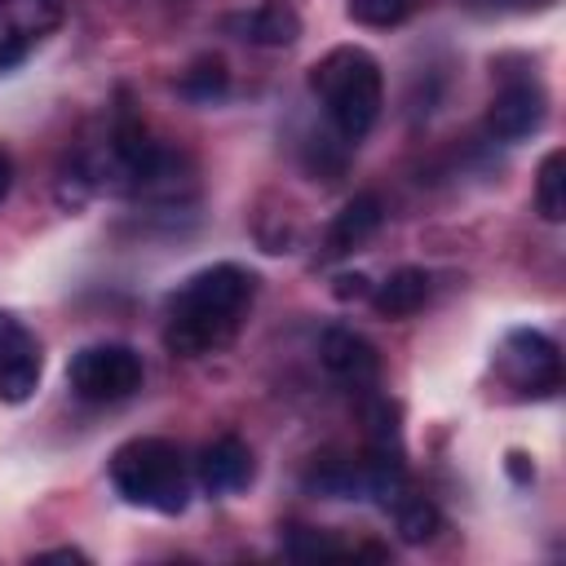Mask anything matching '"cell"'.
<instances>
[{"instance_id": "obj_1", "label": "cell", "mask_w": 566, "mask_h": 566, "mask_svg": "<svg viewBox=\"0 0 566 566\" xmlns=\"http://www.w3.org/2000/svg\"><path fill=\"white\" fill-rule=\"evenodd\" d=\"M256 296V274L234 265V261H217L195 270L172 296H168V327H164V345L177 358H203L221 345L234 340V332L243 327L248 310Z\"/></svg>"}, {"instance_id": "obj_2", "label": "cell", "mask_w": 566, "mask_h": 566, "mask_svg": "<svg viewBox=\"0 0 566 566\" xmlns=\"http://www.w3.org/2000/svg\"><path fill=\"white\" fill-rule=\"evenodd\" d=\"M310 93L323 102L332 128L345 142H363L385 106L380 62L358 44H336L310 66Z\"/></svg>"}, {"instance_id": "obj_3", "label": "cell", "mask_w": 566, "mask_h": 566, "mask_svg": "<svg viewBox=\"0 0 566 566\" xmlns=\"http://www.w3.org/2000/svg\"><path fill=\"white\" fill-rule=\"evenodd\" d=\"M111 486L119 500L150 513H181L190 504V469L168 438H128L111 455Z\"/></svg>"}, {"instance_id": "obj_4", "label": "cell", "mask_w": 566, "mask_h": 566, "mask_svg": "<svg viewBox=\"0 0 566 566\" xmlns=\"http://www.w3.org/2000/svg\"><path fill=\"white\" fill-rule=\"evenodd\" d=\"M142 376H146L142 354L115 340L84 345L80 354H71V367H66V385L84 402H124L142 389Z\"/></svg>"}, {"instance_id": "obj_5", "label": "cell", "mask_w": 566, "mask_h": 566, "mask_svg": "<svg viewBox=\"0 0 566 566\" xmlns=\"http://www.w3.org/2000/svg\"><path fill=\"white\" fill-rule=\"evenodd\" d=\"M500 376L522 398H553L562 389V354L544 332L517 327L500 345Z\"/></svg>"}, {"instance_id": "obj_6", "label": "cell", "mask_w": 566, "mask_h": 566, "mask_svg": "<svg viewBox=\"0 0 566 566\" xmlns=\"http://www.w3.org/2000/svg\"><path fill=\"white\" fill-rule=\"evenodd\" d=\"M66 18L62 0H0V71L22 66Z\"/></svg>"}, {"instance_id": "obj_7", "label": "cell", "mask_w": 566, "mask_h": 566, "mask_svg": "<svg viewBox=\"0 0 566 566\" xmlns=\"http://www.w3.org/2000/svg\"><path fill=\"white\" fill-rule=\"evenodd\" d=\"M548 119V93L535 75H517V80H504L500 93L491 97V111H486V133L500 137V142H526L531 133H539Z\"/></svg>"}, {"instance_id": "obj_8", "label": "cell", "mask_w": 566, "mask_h": 566, "mask_svg": "<svg viewBox=\"0 0 566 566\" xmlns=\"http://www.w3.org/2000/svg\"><path fill=\"white\" fill-rule=\"evenodd\" d=\"M40 340L18 314L0 310V402H27L40 389Z\"/></svg>"}, {"instance_id": "obj_9", "label": "cell", "mask_w": 566, "mask_h": 566, "mask_svg": "<svg viewBox=\"0 0 566 566\" xmlns=\"http://www.w3.org/2000/svg\"><path fill=\"white\" fill-rule=\"evenodd\" d=\"M217 27L252 49H287L301 40V18L292 4H252V9H230L217 18Z\"/></svg>"}, {"instance_id": "obj_10", "label": "cell", "mask_w": 566, "mask_h": 566, "mask_svg": "<svg viewBox=\"0 0 566 566\" xmlns=\"http://www.w3.org/2000/svg\"><path fill=\"white\" fill-rule=\"evenodd\" d=\"M318 358L323 367L340 380V385H354V389H367L376 385L380 376V354L367 336H358L354 327H327L318 336Z\"/></svg>"}, {"instance_id": "obj_11", "label": "cell", "mask_w": 566, "mask_h": 566, "mask_svg": "<svg viewBox=\"0 0 566 566\" xmlns=\"http://www.w3.org/2000/svg\"><path fill=\"white\" fill-rule=\"evenodd\" d=\"M195 478H199V486L208 495H234V491H243L256 478V460H252V451H248L243 438L226 433V438H217V442H208L199 451Z\"/></svg>"}, {"instance_id": "obj_12", "label": "cell", "mask_w": 566, "mask_h": 566, "mask_svg": "<svg viewBox=\"0 0 566 566\" xmlns=\"http://www.w3.org/2000/svg\"><path fill=\"white\" fill-rule=\"evenodd\" d=\"M380 221H385V208H380V199L371 195V190H363V195H354L336 217H332V226H327V239H323V256L332 261V256H345V252H354V248H363L376 230H380Z\"/></svg>"}, {"instance_id": "obj_13", "label": "cell", "mask_w": 566, "mask_h": 566, "mask_svg": "<svg viewBox=\"0 0 566 566\" xmlns=\"http://www.w3.org/2000/svg\"><path fill=\"white\" fill-rule=\"evenodd\" d=\"M429 292H433V279H429V270H420V265H402V270H394L385 283H376L371 287V310L380 314V318H411V314H420L424 310V301H429Z\"/></svg>"}, {"instance_id": "obj_14", "label": "cell", "mask_w": 566, "mask_h": 566, "mask_svg": "<svg viewBox=\"0 0 566 566\" xmlns=\"http://www.w3.org/2000/svg\"><path fill=\"white\" fill-rule=\"evenodd\" d=\"M305 486L327 500H367V460H318L305 473Z\"/></svg>"}, {"instance_id": "obj_15", "label": "cell", "mask_w": 566, "mask_h": 566, "mask_svg": "<svg viewBox=\"0 0 566 566\" xmlns=\"http://www.w3.org/2000/svg\"><path fill=\"white\" fill-rule=\"evenodd\" d=\"M389 513H394V526H398V539H402V544H429V539L442 531L438 504H433L429 495L411 491V486L389 504Z\"/></svg>"}, {"instance_id": "obj_16", "label": "cell", "mask_w": 566, "mask_h": 566, "mask_svg": "<svg viewBox=\"0 0 566 566\" xmlns=\"http://www.w3.org/2000/svg\"><path fill=\"white\" fill-rule=\"evenodd\" d=\"M226 88H230V71H226L221 57H199V62H190V66L177 75V93H181L186 102H195V106L221 102Z\"/></svg>"}, {"instance_id": "obj_17", "label": "cell", "mask_w": 566, "mask_h": 566, "mask_svg": "<svg viewBox=\"0 0 566 566\" xmlns=\"http://www.w3.org/2000/svg\"><path fill=\"white\" fill-rule=\"evenodd\" d=\"M535 208L553 226L566 217V150H548L539 159V172H535Z\"/></svg>"}, {"instance_id": "obj_18", "label": "cell", "mask_w": 566, "mask_h": 566, "mask_svg": "<svg viewBox=\"0 0 566 566\" xmlns=\"http://www.w3.org/2000/svg\"><path fill=\"white\" fill-rule=\"evenodd\" d=\"M363 420H367V438H371V451L376 455H398L402 460V433H398V407L389 398H371L363 407Z\"/></svg>"}, {"instance_id": "obj_19", "label": "cell", "mask_w": 566, "mask_h": 566, "mask_svg": "<svg viewBox=\"0 0 566 566\" xmlns=\"http://www.w3.org/2000/svg\"><path fill=\"white\" fill-rule=\"evenodd\" d=\"M283 553L296 557V562H332V557H349V548L340 539H332L327 531H314V526H292L287 539H283Z\"/></svg>"}, {"instance_id": "obj_20", "label": "cell", "mask_w": 566, "mask_h": 566, "mask_svg": "<svg viewBox=\"0 0 566 566\" xmlns=\"http://www.w3.org/2000/svg\"><path fill=\"white\" fill-rule=\"evenodd\" d=\"M420 9V0H349L345 13L358 27H398L402 18H411Z\"/></svg>"}, {"instance_id": "obj_21", "label": "cell", "mask_w": 566, "mask_h": 566, "mask_svg": "<svg viewBox=\"0 0 566 566\" xmlns=\"http://www.w3.org/2000/svg\"><path fill=\"white\" fill-rule=\"evenodd\" d=\"M332 292H336V301H367L371 296V283L363 274H340Z\"/></svg>"}, {"instance_id": "obj_22", "label": "cell", "mask_w": 566, "mask_h": 566, "mask_svg": "<svg viewBox=\"0 0 566 566\" xmlns=\"http://www.w3.org/2000/svg\"><path fill=\"white\" fill-rule=\"evenodd\" d=\"M504 469H509V478H513V482H522V486H526V482H535V464H531V455H526V451H509V455H504Z\"/></svg>"}, {"instance_id": "obj_23", "label": "cell", "mask_w": 566, "mask_h": 566, "mask_svg": "<svg viewBox=\"0 0 566 566\" xmlns=\"http://www.w3.org/2000/svg\"><path fill=\"white\" fill-rule=\"evenodd\" d=\"M40 562H84V553L80 548H49V553H40Z\"/></svg>"}, {"instance_id": "obj_24", "label": "cell", "mask_w": 566, "mask_h": 566, "mask_svg": "<svg viewBox=\"0 0 566 566\" xmlns=\"http://www.w3.org/2000/svg\"><path fill=\"white\" fill-rule=\"evenodd\" d=\"M9 186H13V164H9V155L0 150V199L9 195Z\"/></svg>"}]
</instances>
